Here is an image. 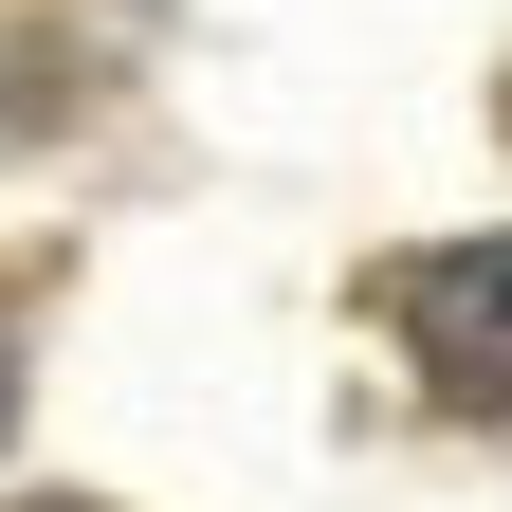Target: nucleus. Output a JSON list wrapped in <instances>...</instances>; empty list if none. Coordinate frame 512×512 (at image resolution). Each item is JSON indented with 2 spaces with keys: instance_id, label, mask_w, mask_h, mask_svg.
Segmentation results:
<instances>
[{
  "instance_id": "obj_1",
  "label": "nucleus",
  "mask_w": 512,
  "mask_h": 512,
  "mask_svg": "<svg viewBox=\"0 0 512 512\" xmlns=\"http://www.w3.org/2000/svg\"><path fill=\"white\" fill-rule=\"evenodd\" d=\"M384 330L439 384V421H512V238H439L384 275Z\"/></svg>"
},
{
  "instance_id": "obj_2",
  "label": "nucleus",
  "mask_w": 512,
  "mask_h": 512,
  "mask_svg": "<svg viewBox=\"0 0 512 512\" xmlns=\"http://www.w3.org/2000/svg\"><path fill=\"white\" fill-rule=\"evenodd\" d=\"M0 439H19V311H0Z\"/></svg>"
},
{
  "instance_id": "obj_3",
  "label": "nucleus",
  "mask_w": 512,
  "mask_h": 512,
  "mask_svg": "<svg viewBox=\"0 0 512 512\" xmlns=\"http://www.w3.org/2000/svg\"><path fill=\"white\" fill-rule=\"evenodd\" d=\"M37 512H74V494H37Z\"/></svg>"
}]
</instances>
